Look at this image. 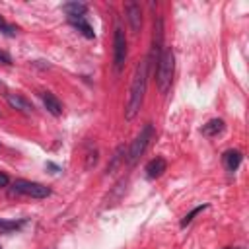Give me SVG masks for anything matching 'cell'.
<instances>
[{"label":"cell","mask_w":249,"mask_h":249,"mask_svg":"<svg viewBox=\"0 0 249 249\" xmlns=\"http://www.w3.org/2000/svg\"><path fill=\"white\" fill-rule=\"evenodd\" d=\"M148 58H144L136 70H134V76H132V84H130V89H128V101H126V109H124V117L130 121L136 117V113L140 111L142 107V101H144V93H146V84H148Z\"/></svg>","instance_id":"cell-1"},{"label":"cell","mask_w":249,"mask_h":249,"mask_svg":"<svg viewBox=\"0 0 249 249\" xmlns=\"http://www.w3.org/2000/svg\"><path fill=\"white\" fill-rule=\"evenodd\" d=\"M173 72H175V54L171 49H163V53L158 60V66H156V84L161 93H165L169 89Z\"/></svg>","instance_id":"cell-2"},{"label":"cell","mask_w":249,"mask_h":249,"mask_svg":"<svg viewBox=\"0 0 249 249\" xmlns=\"http://www.w3.org/2000/svg\"><path fill=\"white\" fill-rule=\"evenodd\" d=\"M152 136H154V126L148 123V124L142 126V130L138 132V136L132 140V144H130V148H128V154H126L128 165H134V163L140 160V156L146 152V148H148Z\"/></svg>","instance_id":"cell-3"},{"label":"cell","mask_w":249,"mask_h":249,"mask_svg":"<svg viewBox=\"0 0 249 249\" xmlns=\"http://www.w3.org/2000/svg\"><path fill=\"white\" fill-rule=\"evenodd\" d=\"M12 193L25 195V196H31V198H47L51 195V189L45 187V185H41V183H35V181L16 179L12 183Z\"/></svg>","instance_id":"cell-4"},{"label":"cell","mask_w":249,"mask_h":249,"mask_svg":"<svg viewBox=\"0 0 249 249\" xmlns=\"http://www.w3.org/2000/svg\"><path fill=\"white\" fill-rule=\"evenodd\" d=\"M126 37L121 27H115V37H113V68L115 72H121L126 60Z\"/></svg>","instance_id":"cell-5"},{"label":"cell","mask_w":249,"mask_h":249,"mask_svg":"<svg viewBox=\"0 0 249 249\" xmlns=\"http://www.w3.org/2000/svg\"><path fill=\"white\" fill-rule=\"evenodd\" d=\"M126 12V19H128V27L132 33H138L142 27V12H140V4L138 2H128L124 6Z\"/></svg>","instance_id":"cell-6"},{"label":"cell","mask_w":249,"mask_h":249,"mask_svg":"<svg viewBox=\"0 0 249 249\" xmlns=\"http://www.w3.org/2000/svg\"><path fill=\"white\" fill-rule=\"evenodd\" d=\"M6 101H8V105H10L12 109H18V111H21V113H33V105H31L25 97H21V95H18V93H8V95H6Z\"/></svg>","instance_id":"cell-7"},{"label":"cell","mask_w":249,"mask_h":249,"mask_svg":"<svg viewBox=\"0 0 249 249\" xmlns=\"http://www.w3.org/2000/svg\"><path fill=\"white\" fill-rule=\"evenodd\" d=\"M165 169H167V161L158 156V158H154V160L148 161V165H146V175H148L150 179H156V177L163 175Z\"/></svg>","instance_id":"cell-8"},{"label":"cell","mask_w":249,"mask_h":249,"mask_svg":"<svg viewBox=\"0 0 249 249\" xmlns=\"http://www.w3.org/2000/svg\"><path fill=\"white\" fill-rule=\"evenodd\" d=\"M68 21H70V25H74L86 39H93V37H95V31H93V27L89 25V21L86 19V16H82V18H70Z\"/></svg>","instance_id":"cell-9"},{"label":"cell","mask_w":249,"mask_h":249,"mask_svg":"<svg viewBox=\"0 0 249 249\" xmlns=\"http://www.w3.org/2000/svg\"><path fill=\"white\" fill-rule=\"evenodd\" d=\"M62 12L68 16V19L70 18H82V16H86L88 6L84 2H66V4H62Z\"/></svg>","instance_id":"cell-10"},{"label":"cell","mask_w":249,"mask_h":249,"mask_svg":"<svg viewBox=\"0 0 249 249\" xmlns=\"http://www.w3.org/2000/svg\"><path fill=\"white\" fill-rule=\"evenodd\" d=\"M41 97H43V103H45V107H47V111L51 115H54V117H60L62 115V105H60V101L51 91H45Z\"/></svg>","instance_id":"cell-11"},{"label":"cell","mask_w":249,"mask_h":249,"mask_svg":"<svg viewBox=\"0 0 249 249\" xmlns=\"http://www.w3.org/2000/svg\"><path fill=\"white\" fill-rule=\"evenodd\" d=\"M241 152L239 150H228L224 156H222V160H224V165H226V169L228 171H235L237 167H239V163H241Z\"/></svg>","instance_id":"cell-12"},{"label":"cell","mask_w":249,"mask_h":249,"mask_svg":"<svg viewBox=\"0 0 249 249\" xmlns=\"http://www.w3.org/2000/svg\"><path fill=\"white\" fill-rule=\"evenodd\" d=\"M224 130V121L222 119H212V121H208L206 124H202V128H200V132L204 134V136H216V134H220Z\"/></svg>","instance_id":"cell-13"},{"label":"cell","mask_w":249,"mask_h":249,"mask_svg":"<svg viewBox=\"0 0 249 249\" xmlns=\"http://www.w3.org/2000/svg\"><path fill=\"white\" fill-rule=\"evenodd\" d=\"M25 220H0V233H14L21 230Z\"/></svg>","instance_id":"cell-14"},{"label":"cell","mask_w":249,"mask_h":249,"mask_svg":"<svg viewBox=\"0 0 249 249\" xmlns=\"http://www.w3.org/2000/svg\"><path fill=\"white\" fill-rule=\"evenodd\" d=\"M0 33H2V35H6V37H16L18 27H16V25H12V23H8V21L0 16Z\"/></svg>","instance_id":"cell-15"},{"label":"cell","mask_w":249,"mask_h":249,"mask_svg":"<svg viewBox=\"0 0 249 249\" xmlns=\"http://www.w3.org/2000/svg\"><path fill=\"white\" fill-rule=\"evenodd\" d=\"M206 208H208V204H200V206H195V208H193V210H191V212H189V214H187V216H185V218L181 220V228H187V226H189V224L193 222V218H195V216H196L198 212L206 210Z\"/></svg>","instance_id":"cell-16"},{"label":"cell","mask_w":249,"mask_h":249,"mask_svg":"<svg viewBox=\"0 0 249 249\" xmlns=\"http://www.w3.org/2000/svg\"><path fill=\"white\" fill-rule=\"evenodd\" d=\"M0 64H12V56L6 51H0Z\"/></svg>","instance_id":"cell-17"},{"label":"cell","mask_w":249,"mask_h":249,"mask_svg":"<svg viewBox=\"0 0 249 249\" xmlns=\"http://www.w3.org/2000/svg\"><path fill=\"white\" fill-rule=\"evenodd\" d=\"M8 183H10V179H8V175H4V173H0V187H8Z\"/></svg>","instance_id":"cell-18"},{"label":"cell","mask_w":249,"mask_h":249,"mask_svg":"<svg viewBox=\"0 0 249 249\" xmlns=\"http://www.w3.org/2000/svg\"><path fill=\"white\" fill-rule=\"evenodd\" d=\"M47 167H49V169H53V173H56V171H58V167H56L54 163H51V161L47 163Z\"/></svg>","instance_id":"cell-19"},{"label":"cell","mask_w":249,"mask_h":249,"mask_svg":"<svg viewBox=\"0 0 249 249\" xmlns=\"http://www.w3.org/2000/svg\"><path fill=\"white\" fill-rule=\"evenodd\" d=\"M0 88H4V86H2V82H0Z\"/></svg>","instance_id":"cell-20"},{"label":"cell","mask_w":249,"mask_h":249,"mask_svg":"<svg viewBox=\"0 0 249 249\" xmlns=\"http://www.w3.org/2000/svg\"><path fill=\"white\" fill-rule=\"evenodd\" d=\"M0 249H2V247H0Z\"/></svg>","instance_id":"cell-21"}]
</instances>
